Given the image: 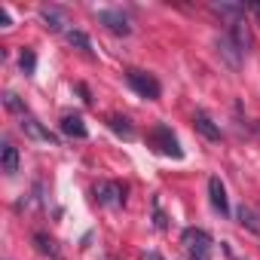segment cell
I'll return each instance as SVG.
<instances>
[{
  "mask_svg": "<svg viewBox=\"0 0 260 260\" xmlns=\"http://www.w3.org/2000/svg\"><path fill=\"white\" fill-rule=\"evenodd\" d=\"M248 7H251V10L257 13V19H260V0H254V4H248Z\"/></svg>",
  "mask_w": 260,
  "mask_h": 260,
  "instance_id": "cb8c5ba5",
  "label": "cell"
},
{
  "mask_svg": "<svg viewBox=\"0 0 260 260\" xmlns=\"http://www.w3.org/2000/svg\"><path fill=\"white\" fill-rule=\"evenodd\" d=\"M19 68H22V74H25V77H31V74H34V68H37V55H34L31 49H22V55H19Z\"/></svg>",
  "mask_w": 260,
  "mask_h": 260,
  "instance_id": "ffe728a7",
  "label": "cell"
},
{
  "mask_svg": "<svg viewBox=\"0 0 260 260\" xmlns=\"http://www.w3.org/2000/svg\"><path fill=\"white\" fill-rule=\"evenodd\" d=\"M107 125L113 128L116 135H122V138H135V128H132V122H128L125 116H110V119H107Z\"/></svg>",
  "mask_w": 260,
  "mask_h": 260,
  "instance_id": "e0dca14e",
  "label": "cell"
},
{
  "mask_svg": "<svg viewBox=\"0 0 260 260\" xmlns=\"http://www.w3.org/2000/svg\"><path fill=\"white\" fill-rule=\"evenodd\" d=\"M58 128H61V135H68V138H80V141L89 135V128H86L83 116H77V113H64L61 122H58Z\"/></svg>",
  "mask_w": 260,
  "mask_h": 260,
  "instance_id": "9c48e42d",
  "label": "cell"
},
{
  "mask_svg": "<svg viewBox=\"0 0 260 260\" xmlns=\"http://www.w3.org/2000/svg\"><path fill=\"white\" fill-rule=\"evenodd\" d=\"M233 40H236V46L248 55V49H251V31H248V25H245V19L242 22H236V25H230V31H226Z\"/></svg>",
  "mask_w": 260,
  "mask_h": 260,
  "instance_id": "9a60e30c",
  "label": "cell"
},
{
  "mask_svg": "<svg viewBox=\"0 0 260 260\" xmlns=\"http://www.w3.org/2000/svg\"><path fill=\"white\" fill-rule=\"evenodd\" d=\"M0 28H10V13L0 10Z\"/></svg>",
  "mask_w": 260,
  "mask_h": 260,
  "instance_id": "7402d4cb",
  "label": "cell"
},
{
  "mask_svg": "<svg viewBox=\"0 0 260 260\" xmlns=\"http://www.w3.org/2000/svg\"><path fill=\"white\" fill-rule=\"evenodd\" d=\"M147 138H150V144H153L159 153H166V156H172V159H181V156H184V150H181V144H178V138L172 135V128H169V125L159 122Z\"/></svg>",
  "mask_w": 260,
  "mask_h": 260,
  "instance_id": "277c9868",
  "label": "cell"
},
{
  "mask_svg": "<svg viewBox=\"0 0 260 260\" xmlns=\"http://www.w3.org/2000/svg\"><path fill=\"white\" fill-rule=\"evenodd\" d=\"M141 260H162L156 251H141Z\"/></svg>",
  "mask_w": 260,
  "mask_h": 260,
  "instance_id": "603a6c76",
  "label": "cell"
},
{
  "mask_svg": "<svg viewBox=\"0 0 260 260\" xmlns=\"http://www.w3.org/2000/svg\"><path fill=\"white\" fill-rule=\"evenodd\" d=\"M95 19H98V25H104L116 37H128V34H132V22H128V16L122 10H98Z\"/></svg>",
  "mask_w": 260,
  "mask_h": 260,
  "instance_id": "5b68a950",
  "label": "cell"
},
{
  "mask_svg": "<svg viewBox=\"0 0 260 260\" xmlns=\"http://www.w3.org/2000/svg\"><path fill=\"white\" fill-rule=\"evenodd\" d=\"M0 166H4V175H16L19 172V150L10 141L0 144Z\"/></svg>",
  "mask_w": 260,
  "mask_h": 260,
  "instance_id": "7c38bea8",
  "label": "cell"
},
{
  "mask_svg": "<svg viewBox=\"0 0 260 260\" xmlns=\"http://www.w3.org/2000/svg\"><path fill=\"white\" fill-rule=\"evenodd\" d=\"M19 128H22V132L31 138V141H40V144H49V147H58V138L49 132V128L37 119V116H22V122H19Z\"/></svg>",
  "mask_w": 260,
  "mask_h": 260,
  "instance_id": "8992f818",
  "label": "cell"
},
{
  "mask_svg": "<svg viewBox=\"0 0 260 260\" xmlns=\"http://www.w3.org/2000/svg\"><path fill=\"white\" fill-rule=\"evenodd\" d=\"M236 220H239L245 230H251V233H257V236H260V214H257L254 208H248L245 202L236 208Z\"/></svg>",
  "mask_w": 260,
  "mask_h": 260,
  "instance_id": "4fadbf2b",
  "label": "cell"
},
{
  "mask_svg": "<svg viewBox=\"0 0 260 260\" xmlns=\"http://www.w3.org/2000/svg\"><path fill=\"white\" fill-rule=\"evenodd\" d=\"M217 55H220L233 71H239V68H242V61H245V52L236 46V40H233L230 34H220V37H217Z\"/></svg>",
  "mask_w": 260,
  "mask_h": 260,
  "instance_id": "52a82bcc",
  "label": "cell"
},
{
  "mask_svg": "<svg viewBox=\"0 0 260 260\" xmlns=\"http://www.w3.org/2000/svg\"><path fill=\"white\" fill-rule=\"evenodd\" d=\"M40 19L46 22L49 31H64V19H61V13H58L55 7H43V10H40Z\"/></svg>",
  "mask_w": 260,
  "mask_h": 260,
  "instance_id": "2e32d148",
  "label": "cell"
},
{
  "mask_svg": "<svg viewBox=\"0 0 260 260\" xmlns=\"http://www.w3.org/2000/svg\"><path fill=\"white\" fill-rule=\"evenodd\" d=\"M64 37H68V43L71 46H77V49H83V52H92V43H89V37L83 34V31H64Z\"/></svg>",
  "mask_w": 260,
  "mask_h": 260,
  "instance_id": "ac0fdd59",
  "label": "cell"
},
{
  "mask_svg": "<svg viewBox=\"0 0 260 260\" xmlns=\"http://www.w3.org/2000/svg\"><path fill=\"white\" fill-rule=\"evenodd\" d=\"M101 260H116V257H101Z\"/></svg>",
  "mask_w": 260,
  "mask_h": 260,
  "instance_id": "d4e9b609",
  "label": "cell"
},
{
  "mask_svg": "<svg viewBox=\"0 0 260 260\" xmlns=\"http://www.w3.org/2000/svg\"><path fill=\"white\" fill-rule=\"evenodd\" d=\"M34 248H37L43 257H49V260H61V251H58L55 239H52L49 233H43V230H37V233H34Z\"/></svg>",
  "mask_w": 260,
  "mask_h": 260,
  "instance_id": "30bf717a",
  "label": "cell"
},
{
  "mask_svg": "<svg viewBox=\"0 0 260 260\" xmlns=\"http://www.w3.org/2000/svg\"><path fill=\"white\" fill-rule=\"evenodd\" d=\"M181 242H184L190 260H211V245H214V242H211V236H208L205 230L187 226V230L181 233Z\"/></svg>",
  "mask_w": 260,
  "mask_h": 260,
  "instance_id": "6da1fadb",
  "label": "cell"
},
{
  "mask_svg": "<svg viewBox=\"0 0 260 260\" xmlns=\"http://www.w3.org/2000/svg\"><path fill=\"white\" fill-rule=\"evenodd\" d=\"M4 104H7V110H13V113H19V116H28V107H25V101H22L16 92H4Z\"/></svg>",
  "mask_w": 260,
  "mask_h": 260,
  "instance_id": "d6986e66",
  "label": "cell"
},
{
  "mask_svg": "<svg viewBox=\"0 0 260 260\" xmlns=\"http://www.w3.org/2000/svg\"><path fill=\"white\" fill-rule=\"evenodd\" d=\"M153 226H156V230H166V226H169V220H166V214H162V208H159V196H153Z\"/></svg>",
  "mask_w": 260,
  "mask_h": 260,
  "instance_id": "44dd1931",
  "label": "cell"
},
{
  "mask_svg": "<svg viewBox=\"0 0 260 260\" xmlns=\"http://www.w3.org/2000/svg\"><path fill=\"white\" fill-rule=\"evenodd\" d=\"M208 199H211V208L220 214V217H226L230 214V202H226V187H223V181L214 175V178H208Z\"/></svg>",
  "mask_w": 260,
  "mask_h": 260,
  "instance_id": "ba28073f",
  "label": "cell"
},
{
  "mask_svg": "<svg viewBox=\"0 0 260 260\" xmlns=\"http://www.w3.org/2000/svg\"><path fill=\"white\" fill-rule=\"evenodd\" d=\"M193 125H196V132H199L202 138H208V141H220V128L214 125V119H211L208 113L199 110V113L193 116Z\"/></svg>",
  "mask_w": 260,
  "mask_h": 260,
  "instance_id": "8fae6325",
  "label": "cell"
},
{
  "mask_svg": "<svg viewBox=\"0 0 260 260\" xmlns=\"http://www.w3.org/2000/svg\"><path fill=\"white\" fill-rule=\"evenodd\" d=\"M125 83L132 86L141 98H147V101H156L159 92H162L159 80H156L153 74H147V71H138V68H128V71H125Z\"/></svg>",
  "mask_w": 260,
  "mask_h": 260,
  "instance_id": "7a4b0ae2",
  "label": "cell"
},
{
  "mask_svg": "<svg viewBox=\"0 0 260 260\" xmlns=\"http://www.w3.org/2000/svg\"><path fill=\"white\" fill-rule=\"evenodd\" d=\"M211 10H214L217 16H223L230 25H236V22L245 19V7H242V4H211Z\"/></svg>",
  "mask_w": 260,
  "mask_h": 260,
  "instance_id": "5bb4252c",
  "label": "cell"
},
{
  "mask_svg": "<svg viewBox=\"0 0 260 260\" xmlns=\"http://www.w3.org/2000/svg\"><path fill=\"white\" fill-rule=\"evenodd\" d=\"M92 193H95V202L104 208H122L125 205V187L119 181H98L92 187Z\"/></svg>",
  "mask_w": 260,
  "mask_h": 260,
  "instance_id": "3957f363",
  "label": "cell"
}]
</instances>
